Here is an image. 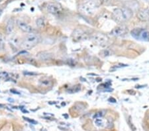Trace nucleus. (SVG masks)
<instances>
[{
	"label": "nucleus",
	"instance_id": "f257e3e1",
	"mask_svg": "<svg viewBox=\"0 0 149 131\" xmlns=\"http://www.w3.org/2000/svg\"><path fill=\"white\" fill-rule=\"evenodd\" d=\"M100 6V2L97 0H89L80 5L79 11L86 15H92L94 13L95 9Z\"/></svg>",
	"mask_w": 149,
	"mask_h": 131
},
{
	"label": "nucleus",
	"instance_id": "f03ea898",
	"mask_svg": "<svg viewBox=\"0 0 149 131\" xmlns=\"http://www.w3.org/2000/svg\"><path fill=\"white\" fill-rule=\"evenodd\" d=\"M40 40H41V38L39 35L30 33L25 38V39L21 43V45H22L23 49L29 50L35 47L36 45H37L40 42Z\"/></svg>",
	"mask_w": 149,
	"mask_h": 131
},
{
	"label": "nucleus",
	"instance_id": "6ab92c4d",
	"mask_svg": "<svg viewBox=\"0 0 149 131\" xmlns=\"http://www.w3.org/2000/svg\"><path fill=\"white\" fill-rule=\"evenodd\" d=\"M100 54L102 55L103 57H105V56H108L110 55V51H108V50H103V51H101Z\"/></svg>",
	"mask_w": 149,
	"mask_h": 131
},
{
	"label": "nucleus",
	"instance_id": "7ed1b4c3",
	"mask_svg": "<svg viewBox=\"0 0 149 131\" xmlns=\"http://www.w3.org/2000/svg\"><path fill=\"white\" fill-rule=\"evenodd\" d=\"M131 35L136 39H141L143 40H149V31L146 30L135 28L131 31Z\"/></svg>",
	"mask_w": 149,
	"mask_h": 131
},
{
	"label": "nucleus",
	"instance_id": "a211bd4d",
	"mask_svg": "<svg viewBox=\"0 0 149 131\" xmlns=\"http://www.w3.org/2000/svg\"><path fill=\"white\" fill-rule=\"evenodd\" d=\"M5 48V39L3 36L0 33V50H3Z\"/></svg>",
	"mask_w": 149,
	"mask_h": 131
},
{
	"label": "nucleus",
	"instance_id": "ddd939ff",
	"mask_svg": "<svg viewBox=\"0 0 149 131\" xmlns=\"http://www.w3.org/2000/svg\"><path fill=\"white\" fill-rule=\"evenodd\" d=\"M9 42L11 45L15 46V47H19L20 45H21L20 39L18 36L17 35H13L9 39Z\"/></svg>",
	"mask_w": 149,
	"mask_h": 131
},
{
	"label": "nucleus",
	"instance_id": "bb28decb",
	"mask_svg": "<svg viewBox=\"0 0 149 131\" xmlns=\"http://www.w3.org/2000/svg\"><path fill=\"white\" fill-rule=\"evenodd\" d=\"M8 101H12V102H13V101H14V100H13V99H8Z\"/></svg>",
	"mask_w": 149,
	"mask_h": 131
},
{
	"label": "nucleus",
	"instance_id": "f3484780",
	"mask_svg": "<svg viewBox=\"0 0 149 131\" xmlns=\"http://www.w3.org/2000/svg\"><path fill=\"white\" fill-rule=\"evenodd\" d=\"M95 125L97 126V127H103L105 125V121L103 120L102 117L96 118L95 121Z\"/></svg>",
	"mask_w": 149,
	"mask_h": 131
},
{
	"label": "nucleus",
	"instance_id": "423d86ee",
	"mask_svg": "<svg viewBox=\"0 0 149 131\" xmlns=\"http://www.w3.org/2000/svg\"><path fill=\"white\" fill-rule=\"evenodd\" d=\"M47 10L50 13L53 15H58L61 13L62 11V7L60 3L56 2H51L47 6Z\"/></svg>",
	"mask_w": 149,
	"mask_h": 131
},
{
	"label": "nucleus",
	"instance_id": "f8f14e48",
	"mask_svg": "<svg viewBox=\"0 0 149 131\" xmlns=\"http://www.w3.org/2000/svg\"><path fill=\"white\" fill-rule=\"evenodd\" d=\"M121 10L123 11V15H124L125 19V21L129 20L130 19H131L132 17H133V11H132L130 8H121Z\"/></svg>",
	"mask_w": 149,
	"mask_h": 131
},
{
	"label": "nucleus",
	"instance_id": "39448f33",
	"mask_svg": "<svg viewBox=\"0 0 149 131\" xmlns=\"http://www.w3.org/2000/svg\"><path fill=\"white\" fill-rule=\"evenodd\" d=\"M72 39L75 42H80L88 39V35L81 28H76L72 33Z\"/></svg>",
	"mask_w": 149,
	"mask_h": 131
},
{
	"label": "nucleus",
	"instance_id": "cd10ccee",
	"mask_svg": "<svg viewBox=\"0 0 149 131\" xmlns=\"http://www.w3.org/2000/svg\"><path fill=\"white\" fill-rule=\"evenodd\" d=\"M1 13H2V10L1 9H0V16H1Z\"/></svg>",
	"mask_w": 149,
	"mask_h": 131
},
{
	"label": "nucleus",
	"instance_id": "393cba45",
	"mask_svg": "<svg viewBox=\"0 0 149 131\" xmlns=\"http://www.w3.org/2000/svg\"><path fill=\"white\" fill-rule=\"evenodd\" d=\"M10 91L11 92H12L13 93V94H19V92H17V91H14L13 89H11V90H10Z\"/></svg>",
	"mask_w": 149,
	"mask_h": 131
},
{
	"label": "nucleus",
	"instance_id": "9b49d317",
	"mask_svg": "<svg viewBox=\"0 0 149 131\" xmlns=\"http://www.w3.org/2000/svg\"><path fill=\"white\" fill-rule=\"evenodd\" d=\"M37 56L38 59L43 61L50 60H51L52 58V54L47 51L38 52Z\"/></svg>",
	"mask_w": 149,
	"mask_h": 131
},
{
	"label": "nucleus",
	"instance_id": "9d476101",
	"mask_svg": "<svg viewBox=\"0 0 149 131\" xmlns=\"http://www.w3.org/2000/svg\"><path fill=\"white\" fill-rule=\"evenodd\" d=\"M17 24L18 27L20 28L21 30L23 32L30 33L33 31V28L31 26L27 24L26 22L21 20H18L17 21Z\"/></svg>",
	"mask_w": 149,
	"mask_h": 131
},
{
	"label": "nucleus",
	"instance_id": "2eb2a0df",
	"mask_svg": "<svg viewBox=\"0 0 149 131\" xmlns=\"http://www.w3.org/2000/svg\"><path fill=\"white\" fill-rule=\"evenodd\" d=\"M39 83L40 86L45 87H50L52 85V81H50V80H48V79H43L42 80H40Z\"/></svg>",
	"mask_w": 149,
	"mask_h": 131
},
{
	"label": "nucleus",
	"instance_id": "a878e982",
	"mask_svg": "<svg viewBox=\"0 0 149 131\" xmlns=\"http://www.w3.org/2000/svg\"><path fill=\"white\" fill-rule=\"evenodd\" d=\"M109 101H113V103H115V102H116V100H115V99H113V98H112V97H111V98H110V99H109Z\"/></svg>",
	"mask_w": 149,
	"mask_h": 131
},
{
	"label": "nucleus",
	"instance_id": "6e6552de",
	"mask_svg": "<svg viewBox=\"0 0 149 131\" xmlns=\"http://www.w3.org/2000/svg\"><path fill=\"white\" fill-rule=\"evenodd\" d=\"M137 17L141 21H149V9L146 8L141 9L137 13Z\"/></svg>",
	"mask_w": 149,
	"mask_h": 131
},
{
	"label": "nucleus",
	"instance_id": "b1692460",
	"mask_svg": "<svg viewBox=\"0 0 149 131\" xmlns=\"http://www.w3.org/2000/svg\"><path fill=\"white\" fill-rule=\"evenodd\" d=\"M24 119H25L26 121H29V122L33 123V124H35H35H37V122H36V121H33V120H31V119H29V118H25V117H24Z\"/></svg>",
	"mask_w": 149,
	"mask_h": 131
},
{
	"label": "nucleus",
	"instance_id": "c85d7f7f",
	"mask_svg": "<svg viewBox=\"0 0 149 131\" xmlns=\"http://www.w3.org/2000/svg\"><path fill=\"white\" fill-rule=\"evenodd\" d=\"M2 1H3L2 0H0V3H2Z\"/></svg>",
	"mask_w": 149,
	"mask_h": 131
},
{
	"label": "nucleus",
	"instance_id": "412c9836",
	"mask_svg": "<svg viewBox=\"0 0 149 131\" xmlns=\"http://www.w3.org/2000/svg\"><path fill=\"white\" fill-rule=\"evenodd\" d=\"M8 77V73L6 71H0V79H3Z\"/></svg>",
	"mask_w": 149,
	"mask_h": 131
},
{
	"label": "nucleus",
	"instance_id": "0eeeda50",
	"mask_svg": "<svg viewBox=\"0 0 149 131\" xmlns=\"http://www.w3.org/2000/svg\"><path fill=\"white\" fill-rule=\"evenodd\" d=\"M127 33H128V28H127L125 25H121L115 27L111 30V34L112 35L115 36V37H120V36L126 35Z\"/></svg>",
	"mask_w": 149,
	"mask_h": 131
},
{
	"label": "nucleus",
	"instance_id": "dca6fc26",
	"mask_svg": "<svg viewBox=\"0 0 149 131\" xmlns=\"http://www.w3.org/2000/svg\"><path fill=\"white\" fill-rule=\"evenodd\" d=\"M36 25L38 28H44L46 25L45 21L43 18H38L36 21Z\"/></svg>",
	"mask_w": 149,
	"mask_h": 131
},
{
	"label": "nucleus",
	"instance_id": "4468645a",
	"mask_svg": "<svg viewBox=\"0 0 149 131\" xmlns=\"http://www.w3.org/2000/svg\"><path fill=\"white\" fill-rule=\"evenodd\" d=\"M14 29V21L12 19H10L8 23V25H7L6 27V33H8V35L11 34L13 31Z\"/></svg>",
	"mask_w": 149,
	"mask_h": 131
},
{
	"label": "nucleus",
	"instance_id": "aec40b11",
	"mask_svg": "<svg viewBox=\"0 0 149 131\" xmlns=\"http://www.w3.org/2000/svg\"><path fill=\"white\" fill-rule=\"evenodd\" d=\"M105 115L104 111H100V112H98V113H97L95 114V116H94V119L100 118V117H103V115Z\"/></svg>",
	"mask_w": 149,
	"mask_h": 131
},
{
	"label": "nucleus",
	"instance_id": "20e7f679",
	"mask_svg": "<svg viewBox=\"0 0 149 131\" xmlns=\"http://www.w3.org/2000/svg\"><path fill=\"white\" fill-rule=\"evenodd\" d=\"M92 39L94 43L100 46H103L105 44L107 43L109 38L106 35L103 34V33H95L92 36Z\"/></svg>",
	"mask_w": 149,
	"mask_h": 131
},
{
	"label": "nucleus",
	"instance_id": "4be33fe9",
	"mask_svg": "<svg viewBox=\"0 0 149 131\" xmlns=\"http://www.w3.org/2000/svg\"><path fill=\"white\" fill-rule=\"evenodd\" d=\"M23 73L25 76H35V75L37 74V73H34V72H29V71H24Z\"/></svg>",
	"mask_w": 149,
	"mask_h": 131
},
{
	"label": "nucleus",
	"instance_id": "5701e85b",
	"mask_svg": "<svg viewBox=\"0 0 149 131\" xmlns=\"http://www.w3.org/2000/svg\"><path fill=\"white\" fill-rule=\"evenodd\" d=\"M129 125H133V123H132V122H131V116H129ZM133 128L134 129V130H135V127H134V125H133ZM133 127H131V128H132V130H133Z\"/></svg>",
	"mask_w": 149,
	"mask_h": 131
},
{
	"label": "nucleus",
	"instance_id": "1a4fd4ad",
	"mask_svg": "<svg viewBox=\"0 0 149 131\" xmlns=\"http://www.w3.org/2000/svg\"><path fill=\"white\" fill-rule=\"evenodd\" d=\"M113 19L117 21V22L119 23H122L123 21H125V19L124 17L123 13V11L121 9H116L113 12Z\"/></svg>",
	"mask_w": 149,
	"mask_h": 131
}]
</instances>
